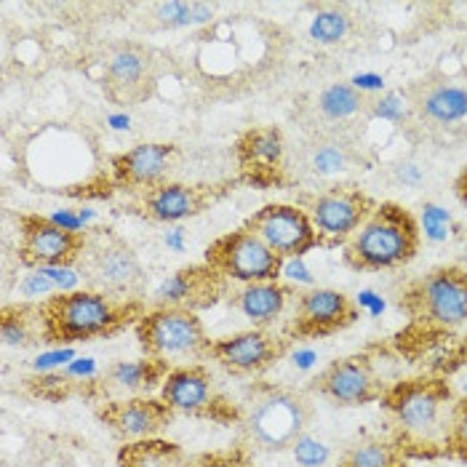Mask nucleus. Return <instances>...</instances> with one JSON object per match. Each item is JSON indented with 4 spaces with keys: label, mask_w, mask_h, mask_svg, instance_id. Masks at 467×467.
Wrapping results in <instances>:
<instances>
[{
    "label": "nucleus",
    "mask_w": 467,
    "mask_h": 467,
    "mask_svg": "<svg viewBox=\"0 0 467 467\" xmlns=\"http://www.w3.org/2000/svg\"><path fill=\"white\" fill-rule=\"evenodd\" d=\"M46 345H80L108 339L137 326L147 313L144 299H118L94 288L59 291L37 302Z\"/></svg>",
    "instance_id": "nucleus-1"
},
{
    "label": "nucleus",
    "mask_w": 467,
    "mask_h": 467,
    "mask_svg": "<svg viewBox=\"0 0 467 467\" xmlns=\"http://www.w3.org/2000/svg\"><path fill=\"white\" fill-rule=\"evenodd\" d=\"M241 438L254 451L278 454L296 446L316 422L310 390L259 382L252 385L238 406Z\"/></svg>",
    "instance_id": "nucleus-2"
},
{
    "label": "nucleus",
    "mask_w": 467,
    "mask_h": 467,
    "mask_svg": "<svg viewBox=\"0 0 467 467\" xmlns=\"http://www.w3.org/2000/svg\"><path fill=\"white\" fill-rule=\"evenodd\" d=\"M420 246L422 230L417 216L400 203L385 201L377 203L358 233L345 244L342 259L356 273H385L414 262Z\"/></svg>",
    "instance_id": "nucleus-3"
},
{
    "label": "nucleus",
    "mask_w": 467,
    "mask_h": 467,
    "mask_svg": "<svg viewBox=\"0 0 467 467\" xmlns=\"http://www.w3.org/2000/svg\"><path fill=\"white\" fill-rule=\"evenodd\" d=\"M454 390L446 377H409L385 388L382 409L390 414L403 441L417 446H443Z\"/></svg>",
    "instance_id": "nucleus-4"
},
{
    "label": "nucleus",
    "mask_w": 467,
    "mask_h": 467,
    "mask_svg": "<svg viewBox=\"0 0 467 467\" xmlns=\"http://www.w3.org/2000/svg\"><path fill=\"white\" fill-rule=\"evenodd\" d=\"M398 307L417 328L449 331L467 324V270L460 265L432 267L400 288Z\"/></svg>",
    "instance_id": "nucleus-5"
},
{
    "label": "nucleus",
    "mask_w": 467,
    "mask_h": 467,
    "mask_svg": "<svg viewBox=\"0 0 467 467\" xmlns=\"http://www.w3.org/2000/svg\"><path fill=\"white\" fill-rule=\"evenodd\" d=\"M78 267L86 288L118 299H144L147 294V270L140 254L109 227L86 233V249Z\"/></svg>",
    "instance_id": "nucleus-6"
},
{
    "label": "nucleus",
    "mask_w": 467,
    "mask_h": 467,
    "mask_svg": "<svg viewBox=\"0 0 467 467\" xmlns=\"http://www.w3.org/2000/svg\"><path fill=\"white\" fill-rule=\"evenodd\" d=\"M134 334L147 358L163 360L171 368L209 360L214 342L198 313L182 307H147Z\"/></svg>",
    "instance_id": "nucleus-7"
},
{
    "label": "nucleus",
    "mask_w": 467,
    "mask_h": 467,
    "mask_svg": "<svg viewBox=\"0 0 467 467\" xmlns=\"http://www.w3.org/2000/svg\"><path fill=\"white\" fill-rule=\"evenodd\" d=\"M296 206L307 212L324 249H345V244L377 209V201L353 184H331L321 192L302 195Z\"/></svg>",
    "instance_id": "nucleus-8"
},
{
    "label": "nucleus",
    "mask_w": 467,
    "mask_h": 467,
    "mask_svg": "<svg viewBox=\"0 0 467 467\" xmlns=\"http://www.w3.org/2000/svg\"><path fill=\"white\" fill-rule=\"evenodd\" d=\"M203 262L212 265L224 281L238 286L281 281L284 270V259L244 224L214 238L203 252Z\"/></svg>",
    "instance_id": "nucleus-9"
},
{
    "label": "nucleus",
    "mask_w": 467,
    "mask_h": 467,
    "mask_svg": "<svg viewBox=\"0 0 467 467\" xmlns=\"http://www.w3.org/2000/svg\"><path fill=\"white\" fill-rule=\"evenodd\" d=\"M161 78V59L152 48L140 43L109 46L102 59V91L112 105L137 108L144 105Z\"/></svg>",
    "instance_id": "nucleus-10"
},
{
    "label": "nucleus",
    "mask_w": 467,
    "mask_h": 467,
    "mask_svg": "<svg viewBox=\"0 0 467 467\" xmlns=\"http://www.w3.org/2000/svg\"><path fill=\"white\" fill-rule=\"evenodd\" d=\"M230 190V182H163L129 195V209L150 222H182L209 212Z\"/></svg>",
    "instance_id": "nucleus-11"
},
{
    "label": "nucleus",
    "mask_w": 467,
    "mask_h": 467,
    "mask_svg": "<svg viewBox=\"0 0 467 467\" xmlns=\"http://www.w3.org/2000/svg\"><path fill=\"white\" fill-rule=\"evenodd\" d=\"M16 256L27 267H70L78 265L86 249V233L65 227L48 216L19 214Z\"/></svg>",
    "instance_id": "nucleus-12"
},
{
    "label": "nucleus",
    "mask_w": 467,
    "mask_h": 467,
    "mask_svg": "<svg viewBox=\"0 0 467 467\" xmlns=\"http://www.w3.org/2000/svg\"><path fill=\"white\" fill-rule=\"evenodd\" d=\"M360 318L358 305L353 296L337 288H307L294 299V313L286 326L291 342H310L339 334Z\"/></svg>",
    "instance_id": "nucleus-13"
},
{
    "label": "nucleus",
    "mask_w": 467,
    "mask_h": 467,
    "mask_svg": "<svg viewBox=\"0 0 467 467\" xmlns=\"http://www.w3.org/2000/svg\"><path fill=\"white\" fill-rule=\"evenodd\" d=\"M307 390L310 396L324 398L334 406L356 409V406H368V403L382 400L385 385L379 379V371L371 356L353 353V356L331 360L324 371H318L310 379Z\"/></svg>",
    "instance_id": "nucleus-14"
},
{
    "label": "nucleus",
    "mask_w": 467,
    "mask_h": 467,
    "mask_svg": "<svg viewBox=\"0 0 467 467\" xmlns=\"http://www.w3.org/2000/svg\"><path fill=\"white\" fill-rule=\"evenodd\" d=\"M244 227L262 238L284 262L299 259L321 246L310 216L296 203H267L254 212Z\"/></svg>",
    "instance_id": "nucleus-15"
},
{
    "label": "nucleus",
    "mask_w": 467,
    "mask_h": 467,
    "mask_svg": "<svg viewBox=\"0 0 467 467\" xmlns=\"http://www.w3.org/2000/svg\"><path fill=\"white\" fill-rule=\"evenodd\" d=\"M288 348V337H278L267 328H246L238 334L216 337L209 360H214L233 377H259L284 358Z\"/></svg>",
    "instance_id": "nucleus-16"
},
{
    "label": "nucleus",
    "mask_w": 467,
    "mask_h": 467,
    "mask_svg": "<svg viewBox=\"0 0 467 467\" xmlns=\"http://www.w3.org/2000/svg\"><path fill=\"white\" fill-rule=\"evenodd\" d=\"M235 163L241 182L252 187L286 184V137L278 126H252L235 140Z\"/></svg>",
    "instance_id": "nucleus-17"
},
{
    "label": "nucleus",
    "mask_w": 467,
    "mask_h": 467,
    "mask_svg": "<svg viewBox=\"0 0 467 467\" xmlns=\"http://www.w3.org/2000/svg\"><path fill=\"white\" fill-rule=\"evenodd\" d=\"M180 166V147L171 142H142L131 150L115 152L109 158L112 184L123 192L134 195L155 184L171 182V174Z\"/></svg>",
    "instance_id": "nucleus-18"
},
{
    "label": "nucleus",
    "mask_w": 467,
    "mask_h": 467,
    "mask_svg": "<svg viewBox=\"0 0 467 467\" xmlns=\"http://www.w3.org/2000/svg\"><path fill=\"white\" fill-rule=\"evenodd\" d=\"M97 417L115 438H120L123 443H134L158 438L174 422L177 411L161 396H134L109 398L97 409Z\"/></svg>",
    "instance_id": "nucleus-19"
},
{
    "label": "nucleus",
    "mask_w": 467,
    "mask_h": 467,
    "mask_svg": "<svg viewBox=\"0 0 467 467\" xmlns=\"http://www.w3.org/2000/svg\"><path fill=\"white\" fill-rule=\"evenodd\" d=\"M230 296V281H224L212 265H184L171 273L161 286L152 291L150 307H182V310H206Z\"/></svg>",
    "instance_id": "nucleus-20"
},
{
    "label": "nucleus",
    "mask_w": 467,
    "mask_h": 467,
    "mask_svg": "<svg viewBox=\"0 0 467 467\" xmlns=\"http://www.w3.org/2000/svg\"><path fill=\"white\" fill-rule=\"evenodd\" d=\"M158 396L163 398L177 414L187 417H214L219 420V409L227 403L219 398L212 371L203 363H187V366H174Z\"/></svg>",
    "instance_id": "nucleus-21"
},
{
    "label": "nucleus",
    "mask_w": 467,
    "mask_h": 467,
    "mask_svg": "<svg viewBox=\"0 0 467 467\" xmlns=\"http://www.w3.org/2000/svg\"><path fill=\"white\" fill-rule=\"evenodd\" d=\"M409 108L428 126H457L467 118V83L454 78H422L409 88Z\"/></svg>",
    "instance_id": "nucleus-22"
},
{
    "label": "nucleus",
    "mask_w": 467,
    "mask_h": 467,
    "mask_svg": "<svg viewBox=\"0 0 467 467\" xmlns=\"http://www.w3.org/2000/svg\"><path fill=\"white\" fill-rule=\"evenodd\" d=\"M171 371L169 363L155 358L142 360H112L97 379V388L105 398H134L152 396V390H161L166 374Z\"/></svg>",
    "instance_id": "nucleus-23"
},
{
    "label": "nucleus",
    "mask_w": 467,
    "mask_h": 467,
    "mask_svg": "<svg viewBox=\"0 0 467 467\" xmlns=\"http://www.w3.org/2000/svg\"><path fill=\"white\" fill-rule=\"evenodd\" d=\"M291 299V288L281 281H265V284H246L230 291L227 302L233 310H238L244 318L252 321L254 328H267L275 324Z\"/></svg>",
    "instance_id": "nucleus-24"
},
{
    "label": "nucleus",
    "mask_w": 467,
    "mask_h": 467,
    "mask_svg": "<svg viewBox=\"0 0 467 467\" xmlns=\"http://www.w3.org/2000/svg\"><path fill=\"white\" fill-rule=\"evenodd\" d=\"M0 337L5 348L14 350H27L43 342V321H40V307L37 302H16V305H3L0 310Z\"/></svg>",
    "instance_id": "nucleus-25"
},
{
    "label": "nucleus",
    "mask_w": 467,
    "mask_h": 467,
    "mask_svg": "<svg viewBox=\"0 0 467 467\" xmlns=\"http://www.w3.org/2000/svg\"><path fill=\"white\" fill-rule=\"evenodd\" d=\"M337 467H406V457L393 441L360 438L342 449Z\"/></svg>",
    "instance_id": "nucleus-26"
},
{
    "label": "nucleus",
    "mask_w": 467,
    "mask_h": 467,
    "mask_svg": "<svg viewBox=\"0 0 467 467\" xmlns=\"http://www.w3.org/2000/svg\"><path fill=\"white\" fill-rule=\"evenodd\" d=\"M307 166L318 177L342 174L353 166V144L345 142L339 134H318L307 144Z\"/></svg>",
    "instance_id": "nucleus-27"
},
{
    "label": "nucleus",
    "mask_w": 467,
    "mask_h": 467,
    "mask_svg": "<svg viewBox=\"0 0 467 467\" xmlns=\"http://www.w3.org/2000/svg\"><path fill=\"white\" fill-rule=\"evenodd\" d=\"M182 449L171 441L161 438H147V441H134L126 443L118 454L120 467H182Z\"/></svg>",
    "instance_id": "nucleus-28"
},
{
    "label": "nucleus",
    "mask_w": 467,
    "mask_h": 467,
    "mask_svg": "<svg viewBox=\"0 0 467 467\" xmlns=\"http://www.w3.org/2000/svg\"><path fill=\"white\" fill-rule=\"evenodd\" d=\"M363 108H366V94L360 88H356V86H348V83H334V86L324 88L316 97V105H313L316 115L321 120H326V123L350 120Z\"/></svg>",
    "instance_id": "nucleus-29"
},
{
    "label": "nucleus",
    "mask_w": 467,
    "mask_h": 467,
    "mask_svg": "<svg viewBox=\"0 0 467 467\" xmlns=\"http://www.w3.org/2000/svg\"><path fill=\"white\" fill-rule=\"evenodd\" d=\"M155 19L163 27H187V25H203L212 19L214 8H209L206 3H182V0H171V3H158L152 5Z\"/></svg>",
    "instance_id": "nucleus-30"
},
{
    "label": "nucleus",
    "mask_w": 467,
    "mask_h": 467,
    "mask_svg": "<svg viewBox=\"0 0 467 467\" xmlns=\"http://www.w3.org/2000/svg\"><path fill=\"white\" fill-rule=\"evenodd\" d=\"M443 449L454 454L457 460L467 462V396L457 398L449 411L446 435H443Z\"/></svg>",
    "instance_id": "nucleus-31"
},
{
    "label": "nucleus",
    "mask_w": 467,
    "mask_h": 467,
    "mask_svg": "<svg viewBox=\"0 0 467 467\" xmlns=\"http://www.w3.org/2000/svg\"><path fill=\"white\" fill-rule=\"evenodd\" d=\"M350 30V16L345 8H326V11H318V16L313 19L310 25V36L316 37L318 43H339L342 37L348 36Z\"/></svg>",
    "instance_id": "nucleus-32"
},
{
    "label": "nucleus",
    "mask_w": 467,
    "mask_h": 467,
    "mask_svg": "<svg viewBox=\"0 0 467 467\" xmlns=\"http://www.w3.org/2000/svg\"><path fill=\"white\" fill-rule=\"evenodd\" d=\"M291 451H294L296 462H302L305 467H318L326 457H328V449H326L324 443H316V441L310 438V432H307L305 438H299L296 446H294Z\"/></svg>",
    "instance_id": "nucleus-33"
},
{
    "label": "nucleus",
    "mask_w": 467,
    "mask_h": 467,
    "mask_svg": "<svg viewBox=\"0 0 467 467\" xmlns=\"http://www.w3.org/2000/svg\"><path fill=\"white\" fill-rule=\"evenodd\" d=\"M454 195L467 206V166L457 174V180H454Z\"/></svg>",
    "instance_id": "nucleus-34"
},
{
    "label": "nucleus",
    "mask_w": 467,
    "mask_h": 467,
    "mask_svg": "<svg viewBox=\"0 0 467 467\" xmlns=\"http://www.w3.org/2000/svg\"><path fill=\"white\" fill-rule=\"evenodd\" d=\"M454 366H467V337L457 345V350H454Z\"/></svg>",
    "instance_id": "nucleus-35"
},
{
    "label": "nucleus",
    "mask_w": 467,
    "mask_h": 467,
    "mask_svg": "<svg viewBox=\"0 0 467 467\" xmlns=\"http://www.w3.org/2000/svg\"><path fill=\"white\" fill-rule=\"evenodd\" d=\"M25 467H40V465H25Z\"/></svg>",
    "instance_id": "nucleus-36"
}]
</instances>
